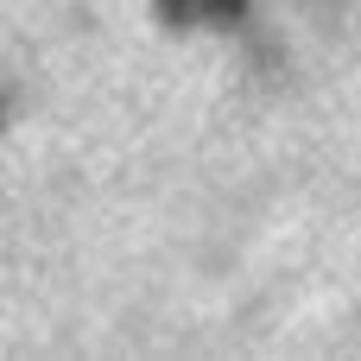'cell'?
Wrapping results in <instances>:
<instances>
[{
	"mask_svg": "<svg viewBox=\"0 0 361 361\" xmlns=\"http://www.w3.org/2000/svg\"><path fill=\"white\" fill-rule=\"evenodd\" d=\"M190 6H197L209 25H235V19L247 13V0H190Z\"/></svg>",
	"mask_w": 361,
	"mask_h": 361,
	"instance_id": "1",
	"label": "cell"
}]
</instances>
